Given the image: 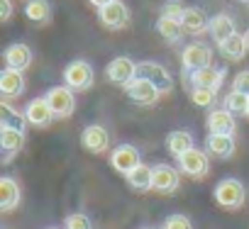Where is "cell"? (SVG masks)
<instances>
[{"instance_id": "cell-27", "label": "cell", "mask_w": 249, "mask_h": 229, "mask_svg": "<svg viewBox=\"0 0 249 229\" xmlns=\"http://www.w3.org/2000/svg\"><path fill=\"white\" fill-rule=\"evenodd\" d=\"M27 117H25V112H20V110H15V107H10L8 105V100H3L0 102V127H13V130H20V132H25L27 130Z\"/></svg>"}, {"instance_id": "cell-2", "label": "cell", "mask_w": 249, "mask_h": 229, "mask_svg": "<svg viewBox=\"0 0 249 229\" xmlns=\"http://www.w3.org/2000/svg\"><path fill=\"white\" fill-rule=\"evenodd\" d=\"M52 112L56 120H66L73 114L76 110V90H71L69 85H52L47 93H44Z\"/></svg>"}, {"instance_id": "cell-15", "label": "cell", "mask_w": 249, "mask_h": 229, "mask_svg": "<svg viewBox=\"0 0 249 229\" xmlns=\"http://www.w3.org/2000/svg\"><path fill=\"white\" fill-rule=\"evenodd\" d=\"M25 117H27V122H30L32 127H37V130H44V127H49V125L56 120L54 112H52V107H49V102H47V98H35V100H30L27 107H25Z\"/></svg>"}, {"instance_id": "cell-21", "label": "cell", "mask_w": 249, "mask_h": 229, "mask_svg": "<svg viewBox=\"0 0 249 229\" xmlns=\"http://www.w3.org/2000/svg\"><path fill=\"white\" fill-rule=\"evenodd\" d=\"M0 93H3L5 100L20 98L25 93V76H22V71L5 68L3 73H0Z\"/></svg>"}, {"instance_id": "cell-14", "label": "cell", "mask_w": 249, "mask_h": 229, "mask_svg": "<svg viewBox=\"0 0 249 229\" xmlns=\"http://www.w3.org/2000/svg\"><path fill=\"white\" fill-rule=\"evenodd\" d=\"M208 134H227L232 137L237 132V122H234V114L225 107H213L208 112V120H205Z\"/></svg>"}, {"instance_id": "cell-4", "label": "cell", "mask_w": 249, "mask_h": 229, "mask_svg": "<svg viewBox=\"0 0 249 229\" xmlns=\"http://www.w3.org/2000/svg\"><path fill=\"white\" fill-rule=\"evenodd\" d=\"M181 66H183V73H193V71H200L205 66H213V49L205 42L186 44L181 51Z\"/></svg>"}, {"instance_id": "cell-28", "label": "cell", "mask_w": 249, "mask_h": 229, "mask_svg": "<svg viewBox=\"0 0 249 229\" xmlns=\"http://www.w3.org/2000/svg\"><path fill=\"white\" fill-rule=\"evenodd\" d=\"M157 32L164 37V42H166V44H178V42H181V37H183L181 20L164 17V15H159V20H157Z\"/></svg>"}, {"instance_id": "cell-10", "label": "cell", "mask_w": 249, "mask_h": 229, "mask_svg": "<svg viewBox=\"0 0 249 229\" xmlns=\"http://www.w3.org/2000/svg\"><path fill=\"white\" fill-rule=\"evenodd\" d=\"M137 76L152 81V83L159 88L161 95H166V93L174 90V76H171L161 64H157V61H140V64H137Z\"/></svg>"}, {"instance_id": "cell-19", "label": "cell", "mask_w": 249, "mask_h": 229, "mask_svg": "<svg viewBox=\"0 0 249 229\" xmlns=\"http://www.w3.org/2000/svg\"><path fill=\"white\" fill-rule=\"evenodd\" d=\"M22 200V190H20V183L10 176L0 178V210L3 212H13Z\"/></svg>"}, {"instance_id": "cell-39", "label": "cell", "mask_w": 249, "mask_h": 229, "mask_svg": "<svg viewBox=\"0 0 249 229\" xmlns=\"http://www.w3.org/2000/svg\"><path fill=\"white\" fill-rule=\"evenodd\" d=\"M47 229H59V227H47Z\"/></svg>"}, {"instance_id": "cell-36", "label": "cell", "mask_w": 249, "mask_h": 229, "mask_svg": "<svg viewBox=\"0 0 249 229\" xmlns=\"http://www.w3.org/2000/svg\"><path fill=\"white\" fill-rule=\"evenodd\" d=\"M107 3H112V0H88V5H93L95 10H100V8H105Z\"/></svg>"}, {"instance_id": "cell-34", "label": "cell", "mask_w": 249, "mask_h": 229, "mask_svg": "<svg viewBox=\"0 0 249 229\" xmlns=\"http://www.w3.org/2000/svg\"><path fill=\"white\" fill-rule=\"evenodd\" d=\"M232 90H239V93H247L249 95V71H239L232 81Z\"/></svg>"}, {"instance_id": "cell-1", "label": "cell", "mask_w": 249, "mask_h": 229, "mask_svg": "<svg viewBox=\"0 0 249 229\" xmlns=\"http://www.w3.org/2000/svg\"><path fill=\"white\" fill-rule=\"evenodd\" d=\"M213 197H215V202H217L222 210L234 212V210H239V207L247 202V188H244V183H242L239 178H222V180L215 185Z\"/></svg>"}, {"instance_id": "cell-33", "label": "cell", "mask_w": 249, "mask_h": 229, "mask_svg": "<svg viewBox=\"0 0 249 229\" xmlns=\"http://www.w3.org/2000/svg\"><path fill=\"white\" fill-rule=\"evenodd\" d=\"M161 229H193V222L186 217V214H169L161 224Z\"/></svg>"}, {"instance_id": "cell-30", "label": "cell", "mask_w": 249, "mask_h": 229, "mask_svg": "<svg viewBox=\"0 0 249 229\" xmlns=\"http://www.w3.org/2000/svg\"><path fill=\"white\" fill-rule=\"evenodd\" d=\"M191 102H193L196 107L213 110L215 102H217V90H210V88H191Z\"/></svg>"}, {"instance_id": "cell-13", "label": "cell", "mask_w": 249, "mask_h": 229, "mask_svg": "<svg viewBox=\"0 0 249 229\" xmlns=\"http://www.w3.org/2000/svg\"><path fill=\"white\" fill-rule=\"evenodd\" d=\"M152 173H154V193L174 195L181 188V171H176L174 166L157 164V166H152Z\"/></svg>"}, {"instance_id": "cell-16", "label": "cell", "mask_w": 249, "mask_h": 229, "mask_svg": "<svg viewBox=\"0 0 249 229\" xmlns=\"http://www.w3.org/2000/svg\"><path fill=\"white\" fill-rule=\"evenodd\" d=\"M3 59H5V68H15V71H22V73H25V71L32 66L35 54H32V49H30L27 44L15 42V44H10V47L3 51Z\"/></svg>"}, {"instance_id": "cell-37", "label": "cell", "mask_w": 249, "mask_h": 229, "mask_svg": "<svg viewBox=\"0 0 249 229\" xmlns=\"http://www.w3.org/2000/svg\"><path fill=\"white\" fill-rule=\"evenodd\" d=\"M244 37H247V44H249V27H247V32H244Z\"/></svg>"}, {"instance_id": "cell-11", "label": "cell", "mask_w": 249, "mask_h": 229, "mask_svg": "<svg viewBox=\"0 0 249 229\" xmlns=\"http://www.w3.org/2000/svg\"><path fill=\"white\" fill-rule=\"evenodd\" d=\"M81 147L88 154H95V156L107 154L110 151V132L103 125H88L81 132Z\"/></svg>"}, {"instance_id": "cell-20", "label": "cell", "mask_w": 249, "mask_h": 229, "mask_svg": "<svg viewBox=\"0 0 249 229\" xmlns=\"http://www.w3.org/2000/svg\"><path fill=\"white\" fill-rule=\"evenodd\" d=\"M217 51H220V56H225L227 61H242V59L247 56V51H249L247 37L239 34V32H234L232 37H227L225 42L217 44Z\"/></svg>"}, {"instance_id": "cell-7", "label": "cell", "mask_w": 249, "mask_h": 229, "mask_svg": "<svg viewBox=\"0 0 249 229\" xmlns=\"http://www.w3.org/2000/svg\"><path fill=\"white\" fill-rule=\"evenodd\" d=\"M225 76H227V68L222 66H205L200 71H193V73H186L183 81L191 88H210V90H220L222 83H225Z\"/></svg>"}, {"instance_id": "cell-5", "label": "cell", "mask_w": 249, "mask_h": 229, "mask_svg": "<svg viewBox=\"0 0 249 229\" xmlns=\"http://www.w3.org/2000/svg\"><path fill=\"white\" fill-rule=\"evenodd\" d=\"M176 161H178V171L191 176V178H196V180H203L210 173V154L198 149V147H193L191 151H186Z\"/></svg>"}, {"instance_id": "cell-35", "label": "cell", "mask_w": 249, "mask_h": 229, "mask_svg": "<svg viewBox=\"0 0 249 229\" xmlns=\"http://www.w3.org/2000/svg\"><path fill=\"white\" fill-rule=\"evenodd\" d=\"M10 15H13V3H10V0H0V20L8 22Z\"/></svg>"}, {"instance_id": "cell-24", "label": "cell", "mask_w": 249, "mask_h": 229, "mask_svg": "<svg viewBox=\"0 0 249 229\" xmlns=\"http://www.w3.org/2000/svg\"><path fill=\"white\" fill-rule=\"evenodd\" d=\"M237 32V25H234V20L227 15V13H220V15H215V17H210V25H208V34L215 39V44H220V42H225L227 37H232Z\"/></svg>"}, {"instance_id": "cell-32", "label": "cell", "mask_w": 249, "mask_h": 229, "mask_svg": "<svg viewBox=\"0 0 249 229\" xmlns=\"http://www.w3.org/2000/svg\"><path fill=\"white\" fill-rule=\"evenodd\" d=\"M164 17H174V20H181L183 17V13H186V5L181 3V0H166V3L161 5V10H159Z\"/></svg>"}, {"instance_id": "cell-25", "label": "cell", "mask_w": 249, "mask_h": 229, "mask_svg": "<svg viewBox=\"0 0 249 229\" xmlns=\"http://www.w3.org/2000/svg\"><path fill=\"white\" fill-rule=\"evenodd\" d=\"M124 180H127V185L137 193H149L154 190V173H152V166H144L140 164L132 173L124 176Z\"/></svg>"}, {"instance_id": "cell-3", "label": "cell", "mask_w": 249, "mask_h": 229, "mask_svg": "<svg viewBox=\"0 0 249 229\" xmlns=\"http://www.w3.org/2000/svg\"><path fill=\"white\" fill-rule=\"evenodd\" d=\"M93 81H95V71L86 59H76L64 68V85H69L76 93H83V90L93 88Z\"/></svg>"}, {"instance_id": "cell-12", "label": "cell", "mask_w": 249, "mask_h": 229, "mask_svg": "<svg viewBox=\"0 0 249 229\" xmlns=\"http://www.w3.org/2000/svg\"><path fill=\"white\" fill-rule=\"evenodd\" d=\"M124 95H127L132 102H137V105H144V107L154 105V102L161 98L159 88H157L152 81H147V78H140V76H137L132 83H127V85H124Z\"/></svg>"}, {"instance_id": "cell-9", "label": "cell", "mask_w": 249, "mask_h": 229, "mask_svg": "<svg viewBox=\"0 0 249 229\" xmlns=\"http://www.w3.org/2000/svg\"><path fill=\"white\" fill-rule=\"evenodd\" d=\"M105 78L112 85H127L137 78V64L130 56H115L107 66H105Z\"/></svg>"}, {"instance_id": "cell-26", "label": "cell", "mask_w": 249, "mask_h": 229, "mask_svg": "<svg viewBox=\"0 0 249 229\" xmlns=\"http://www.w3.org/2000/svg\"><path fill=\"white\" fill-rule=\"evenodd\" d=\"M25 17L32 22V25H49L52 22V5L49 0H27L25 3Z\"/></svg>"}, {"instance_id": "cell-8", "label": "cell", "mask_w": 249, "mask_h": 229, "mask_svg": "<svg viewBox=\"0 0 249 229\" xmlns=\"http://www.w3.org/2000/svg\"><path fill=\"white\" fill-rule=\"evenodd\" d=\"M140 164H142L140 149L132 147V144H117V147L110 151V166H112L120 176L132 173Z\"/></svg>"}, {"instance_id": "cell-41", "label": "cell", "mask_w": 249, "mask_h": 229, "mask_svg": "<svg viewBox=\"0 0 249 229\" xmlns=\"http://www.w3.org/2000/svg\"><path fill=\"white\" fill-rule=\"evenodd\" d=\"M247 117H249V112H247Z\"/></svg>"}, {"instance_id": "cell-23", "label": "cell", "mask_w": 249, "mask_h": 229, "mask_svg": "<svg viewBox=\"0 0 249 229\" xmlns=\"http://www.w3.org/2000/svg\"><path fill=\"white\" fill-rule=\"evenodd\" d=\"M166 151L174 156V159H178V156H183L186 151H191L193 147H196V139H193V134L188 132V130H174L169 137H166Z\"/></svg>"}, {"instance_id": "cell-18", "label": "cell", "mask_w": 249, "mask_h": 229, "mask_svg": "<svg viewBox=\"0 0 249 229\" xmlns=\"http://www.w3.org/2000/svg\"><path fill=\"white\" fill-rule=\"evenodd\" d=\"M237 144H234V137H227V134H208L205 139V151L210 154V159H230L234 154Z\"/></svg>"}, {"instance_id": "cell-17", "label": "cell", "mask_w": 249, "mask_h": 229, "mask_svg": "<svg viewBox=\"0 0 249 229\" xmlns=\"http://www.w3.org/2000/svg\"><path fill=\"white\" fill-rule=\"evenodd\" d=\"M208 25H210V17L203 8H186L183 17H181V27H183V34L188 37H198L203 32H208Z\"/></svg>"}, {"instance_id": "cell-38", "label": "cell", "mask_w": 249, "mask_h": 229, "mask_svg": "<svg viewBox=\"0 0 249 229\" xmlns=\"http://www.w3.org/2000/svg\"><path fill=\"white\" fill-rule=\"evenodd\" d=\"M142 229H154V227H142Z\"/></svg>"}, {"instance_id": "cell-29", "label": "cell", "mask_w": 249, "mask_h": 229, "mask_svg": "<svg viewBox=\"0 0 249 229\" xmlns=\"http://www.w3.org/2000/svg\"><path fill=\"white\" fill-rule=\"evenodd\" d=\"M222 107L230 110L232 114H247L249 112V95L239 90H230L222 100Z\"/></svg>"}, {"instance_id": "cell-22", "label": "cell", "mask_w": 249, "mask_h": 229, "mask_svg": "<svg viewBox=\"0 0 249 229\" xmlns=\"http://www.w3.org/2000/svg\"><path fill=\"white\" fill-rule=\"evenodd\" d=\"M25 147V132L20 130H13V127H0V149L5 154V164L20 154V149Z\"/></svg>"}, {"instance_id": "cell-40", "label": "cell", "mask_w": 249, "mask_h": 229, "mask_svg": "<svg viewBox=\"0 0 249 229\" xmlns=\"http://www.w3.org/2000/svg\"><path fill=\"white\" fill-rule=\"evenodd\" d=\"M242 3H249V0H242Z\"/></svg>"}, {"instance_id": "cell-31", "label": "cell", "mask_w": 249, "mask_h": 229, "mask_svg": "<svg viewBox=\"0 0 249 229\" xmlns=\"http://www.w3.org/2000/svg\"><path fill=\"white\" fill-rule=\"evenodd\" d=\"M64 229H93V222L86 212H71L64 219Z\"/></svg>"}, {"instance_id": "cell-6", "label": "cell", "mask_w": 249, "mask_h": 229, "mask_svg": "<svg viewBox=\"0 0 249 229\" xmlns=\"http://www.w3.org/2000/svg\"><path fill=\"white\" fill-rule=\"evenodd\" d=\"M130 8L122 3V0H112V3H107L105 8H100L98 10V20H100V25L105 27V30H110V32H120V30H124L130 25Z\"/></svg>"}]
</instances>
